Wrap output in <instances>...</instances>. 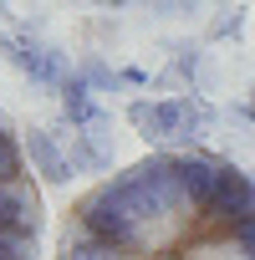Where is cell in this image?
I'll use <instances>...</instances> for the list:
<instances>
[{
  "instance_id": "cell-2",
  "label": "cell",
  "mask_w": 255,
  "mask_h": 260,
  "mask_svg": "<svg viewBox=\"0 0 255 260\" xmlns=\"http://www.w3.org/2000/svg\"><path fill=\"white\" fill-rule=\"evenodd\" d=\"M41 230H46L41 189L31 179V164L11 117L0 112V260H36Z\"/></svg>"
},
{
  "instance_id": "cell-1",
  "label": "cell",
  "mask_w": 255,
  "mask_h": 260,
  "mask_svg": "<svg viewBox=\"0 0 255 260\" xmlns=\"http://www.w3.org/2000/svg\"><path fill=\"white\" fill-rule=\"evenodd\" d=\"M56 260H255V179L204 148L148 153L72 199Z\"/></svg>"
},
{
  "instance_id": "cell-3",
  "label": "cell",
  "mask_w": 255,
  "mask_h": 260,
  "mask_svg": "<svg viewBox=\"0 0 255 260\" xmlns=\"http://www.w3.org/2000/svg\"><path fill=\"white\" fill-rule=\"evenodd\" d=\"M97 6H122V0H97Z\"/></svg>"
}]
</instances>
